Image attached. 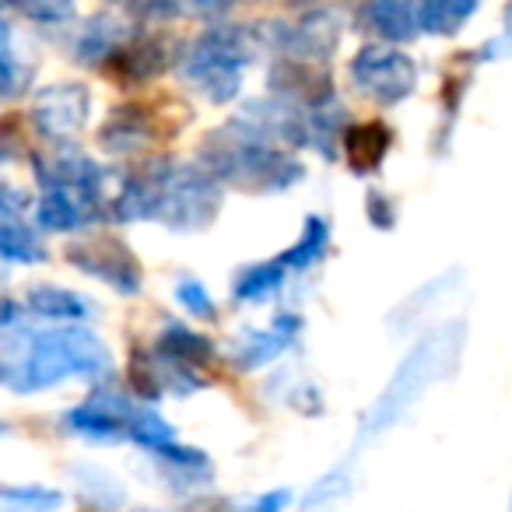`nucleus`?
<instances>
[{
    "mask_svg": "<svg viewBox=\"0 0 512 512\" xmlns=\"http://www.w3.org/2000/svg\"><path fill=\"white\" fill-rule=\"evenodd\" d=\"M18 355L11 358V379L8 390L18 397L53 390L67 379H88L102 383L113 376V355L109 348L85 330L81 323H57L46 330H25L15 344Z\"/></svg>",
    "mask_w": 512,
    "mask_h": 512,
    "instance_id": "nucleus-1",
    "label": "nucleus"
},
{
    "mask_svg": "<svg viewBox=\"0 0 512 512\" xmlns=\"http://www.w3.org/2000/svg\"><path fill=\"white\" fill-rule=\"evenodd\" d=\"M200 165L218 183L242 193H285L302 179V162L281 144L253 134L239 120H228L200 144Z\"/></svg>",
    "mask_w": 512,
    "mask_h": 512,
    "instance_id": "nucleus-2",
    "label": "nucleus"
},
{
    "mask_svg": "<svg viewBox=\"0 0 512 512\" xmlns=\"http://www.w3.org/2000/svg\"><path fill=\"white\" fill-rule=\"evenodd\" d=\"M463 351V323H442L435 327L432 334H425L407 358L397 365V372L390 376V383L383 386L379 400L369 407V414L362 418V442L376 439V435L390 432L407 411L421 400V393L428 390L432 383L446 379L449 372L456 369Z\"/></svg>",
    "mask_w": 512,
    "mask_h": 512,
    "instance_id": "nucleus-3",
    "label": "nucleus"
},
{
    "mask_svg": "<svg viewBox=\"0 0 512 512\" xmlns=\"http://www.w3.org/2000/svg\"><path fill=\"white\" fill-rule=\"evenodd\" d=\"M253 53L256 46L246 29L211 25L176 53V71L193 92H200L214 106H225L239 95L242 71L249 67Z\"/></svg>",
    "mask_w": 512,
    "mask_h": 512,
    "instance_id": "nucleus-4",
    "label": "nucleus"
},
{
    "mask_svg": "<svg viewBox=\"0 0 512 512\" xmlns=\"http://www.w3.org/2000/svg\"><path fill=\"white\" fill-rule=\"evenodd\" d=\"M221 207V183L204 165H179L169 158L158 190L155 221L172 232H200L214 221Z\"/></svg>",
    "mask_w": 512,
    "mask_h": 512,
    "instance_id": "nucleus-5",
    "label": "nucleus"
},
{
    "mask_svg": "<svg viewBox=\"0 0 512 512\" xmlns=\"http://www.w3.org/2000/svg\"><path fill=\"white\" fill-rule=\"evenodd\" d=\"M351 85L379 106H397L418 88V64L390 43H369L351 57Z\"/></svg>",
    "mask_w": 512,
    "mask_h": 512,
    "instance_id": "nucleus-6",
    "label": "nucleus"
},
{
    "mask_svg": "<svg viewBox=\"0 0 512 512\" xmlns=\"http://www.w3.org/2000/svg\"><path fill=\"white\" fill-rule=\"evenodd\" d=\"M67 264L120 295H141L144 288V271L137 264L134 249L116 235H88V239L71 242Z\"/></svg>",
    "mask_w": 512,
    "mask_h": 512,
    "instance_id": "nucleus-7",
    "label": "nucleus"
},
{
    "mask_svg": "<svg viewBox=\"0 0 512 512\" xmlns=\"http://www.w3.org/2000/svg\"><path fill=\"white\" fill-rule=\"evenodd\" d=\"M88 116H92V92L81 81H60V85L39 88L29 109L36 134L53 148L74 144V137L88 127Z\"/></svg>",
    "mask_w": 512,
    "mask_h": 512,
    "instance_id": "nucleus-8",
    "label": "nucleus"
},
{
    "mask_svg": "<svg viewBox=\"0 0 512 512\" xmlns=\"http://www.w3.org/2000/svg\"><path fill=\"white\" fill-rule=\"evenodd\" d=\"M134 411L137 404L127 393L99 386L92 397H85L64 414V425L71 435H81L88 442H120L127 439V425Z\"/></svg>",
    "mask_w": 512,
    "mask_h": 512,
    "instance_id": "nucleus-9",
    "label": "nucleus"
},
{
    "mask_svg": "<svg viewBox=\"0 0 512 512\" xmlns=\"http://www.w3.org/2000/svg\"><path fill=\"white\" fill-rule=\"evenodd\" d=\"M302 330V320L292 313L274 316V323L267 330H246L242 337L232 341V362L239 365V372H253L260 365L274 362L278 355H285L295 344V334Z\"/></svg>",
    "mask_w": 512,
    "mask_h": 512,
    "instance_id": "nucleus-10",
    "label": "nucleus"
},
{
    "mask_svg": "<svg viewBox=\"0 0 512 512\" xmlns=\"http://www.w3.org/2000/svg\"><path fill=\"white\" fill-rule=\"evenodd\" d=\"M358 25L365 36H376V43H411L421 32L418 0H365L358 11Z\"/></svg>",
    "mask_w": 512,
    "mask_h": 512,
    "instance_id": "nucleus-11",
    "label": "nucleus"
},
{
    "mask_svg": "<svg viewBox=\"0 0 512 512\" xmlns=\"http://www.w3.org/2000/svg\"><path fill=\"white\" fill-rule=\"evenodd\" d=\"M169 50L162 39L151 36H130L113 57L106 60V78L120 81V85H144V81L158 78L169 67Z\"/></svg>",
    "mask_w": 512,
    "mask_h": 512,
    "instance_id": "nucleus-12",
    "label": "nucleus"
},
{
    "mask_svg": "<svg viewBox=\"0 0 512 512\" xmlns=\"http://www.w3.org/2000/svg\"><path fill=\"white\" fill-rule=\"evenodd\" d=\"M155 141V116L148 106H116L99 127V144L109 155H137Z\"/></svg>",
    "mask_w": 512,
    "mask_h": 512,
    "instance_id": "nucleus-13",
    "label": "nucleus"
},
{
    "mask_svg": "<svg viewBox=\"0 0 512 512\" xmlns=\"http://www.w3.org/2000/svg\"><path fill=\"white\" fill-rule=\"evenodd\" d=\"M134 32L127 29L123 18H116L113 11H99L92 15L78 32H74V64H85V67H106V60L120 50Z\"/></svg>",
    "mask_w": 512,
    "mask_h": 512,
    "instance_id": "nucleus-14",
    "label": "nucleus"
},
{
    "mask_svg": "<svg viewBox=\"0 0 512 512\" xmlns=\"http://www.w3.org/2000/svg\"><path fill=\"white\" fill-rule=\"evenodd\" d=\"M22 309L36 320H50V323H85L95 316V302L85 299L81 292L64 285H53V281H36L25 292Z\"/></svg>",
    "mask_w": 512,
    "mask_h": 512,
    "instance_id": "nucleus-15",
    "label": "nucleus"
},
{
    "mask_svg": "<svg viewBox=\"0 0 512 512\" xmlns=\"http://www.w3.org/2000/svg\"><path fill=\"white\" fill-rule=\"evenodd\" d=\"M390 144H393V134L386 123H379V120L351 123L341 137V155L355 176H372V172L383 165Z\"/></svg>",
    "mask_w": 512,
    "mask_h": 512,
    "instance_id": "nucleus-16",
    "label": "nucleus"
},
{
    "mask_svg": "<svg viewBox=\"0 0 512 512\" xmlns=\"http://www.w3.org/2000/svg\"><path fill=\"white\" fill-rule=\"evenodd\" d=\"M32 78H36V60L22 50L15 25L4 15V0H0V102L25 95L32 88Z\"/></svg>",
    "mask_w": 512,
    "mask_h": 512,
    "instance_id": "nucleus-17",
    "label": "nucleus"
},
{
    "mask_svg": "<svg viewBox=\"0 0 512 512\" xmlns=\"http://www.w3.org/2000/svg\"><path fill=\"white\" fill-rule=\"evenodd\" d=\"M0 260L4 264H46L50 249L43 242V232L36 228V221H29V214H11L0 211Z\"/></svg>",
    "mask_w": 512,
    "mask_h": 512,
    "instance_id": "nucleus-18",
    "label": "nucleus"
},
{
    "mask_svg": "<svg viewBox=\"0 0 512 512\" xmlns=\"http://www.w3.org/2000/svg\"><path fill=\"white\" fill-rule=\"evenodd\" d=\"M288 274L292 271L281 264V256H274V260H260V264H249L235 274L232 295L239 302H267L285 288Z\"/></svg>",
    "mask_w": 512,
    "mask_h": 512,
    "instance_id": "nucleus-19",
    "label": "nucleus"
},
{
    "mask_svg": "<svg viewBox=\"0 0 512 512\" xmlns=\"http://www.w3.org/2000/svg\"><path fill=\"white\" fill-rule=\"evenodd\" d=\"M327 249H330V221L323 214H309L295 246H288L281 253V264L288 271H309V267H316L327 256Z\"/></svg>",
    "mask_w": 512,
    "mask_h": 512,
    "instance_id": "nucleus-20",
    "label": "nucleus"
},
{
    "mask_svg": "<svg viewBox=\"0 0 512 512\" xmlns=\"http://www.w3.org/2000/svg\"><path fill=\"white\" fill-rule=\"evenodd\" d=\"M477 0H418L421 32L428 36H456L474 18Z\"/></svg>",
    "mask_w": 512,
    "mask_h": 512,
    "instance_id": "nucleus-21",
    "label": "nucleus"
},
{
    "mask_svg": "<svg viewBox=\"0 0 512 512\" xmlns=\"http://www.w3.org/2000/svg\"><path fill=\"white\" fill-rule=\"evenodd\" d=\"M74 474H78L81 505H85L88 512H116L123 502H127V495H123V488L116 484V477L106 474V470L74 467Z\"/></svg>",
    "mask_w": 512,
    "mask_h": 512,
    "instance_id": "nucleus-22",
    "label": "nucleus"
},
{
    "mask_svg": "<svg viewBox=\"0 0 512 512\" xmlns=\"http://www.w3.org/2000/svg\"><path fill=\"white\" fill-rule=\"evenodd\" d=\"M64 491L46 484H0V512H60Z\"/></svg>",
    "mask_w": 512,
    "mask_h": 512,
    "instance_id": "nucleus-23",
    "label": "nucleus"
},
{
    "mask_svg": "<svg viewBox=\"0 0 512 512\" xmlns=\"http://www.w3.org/2000/svg\"><path fill=\"white\" fill-rule=\"evenodd\" d=\"M127 439L137 442V446L148 449V453L155 456L158 449L176 442V428H172L158 411H151V407H137L134 418H130V425H127Z\"/></svg>",
    "mask_w": 512,
    "mask_h": 512,
    "instance_id": "nucleus-24",
    "label": "nucleus"
},
{
    "mask_svg": "<svg viewBox=\"0 0 512 512\" xmlns=\"http://www.w3.org/2000/svg\"><path fill=\"white\" fill-rule=\"evenodd\" d=\"M4 4H11L25 22L39 25V29H64L78 15L74 0H4Z\"/></svg>",
    "mask_w": 512,
    "mask_h": 512,
    "instance_id": "nucleus-25",
    "label": "nucleus"
},
{
    "mask_svg": "<svg viewBox=\"0 0 512 512\" xmlns=\"http://www.w3.org/2000/svg\"><path fill=\"white\" fill-rule=\"evenodd\" d=\"M348 491H351V470H348V463H341V467L327 470V474L309 488L306 502H302V512H334Z\"/></svg>",
    "mask_w": 512,
    "mask_h": 512,
    "instance_id": "nucleus-26",
    "label": "nucleus"
},
{
    "mask_svg": "<svg viewBox=\"0 0 512 512\" xmlns=\"http://www.w3.org/2000/svg\"><path fill=\"white\" fill-rule=\"evenodd\" d=\"M176 302L186 309V313L200 316V320H214V299L200 281L193 278H179L176 281Z\"/></svg>",
    "mask_w": 512,
    "mask_h": 512,
    "instance_id": "nucleus-27",
    "label": "nucleus"
},
{
    "mask_svg": "<svg viewBox=\"0 0 512 512\" xmlns=\"http://www.w3.org/2000/svg\"><path fill=\"white\" fill-rule=\"evenodd\" d=\"M120 4L141 22H172L186 11V0H120Z\"/></svg>",
    "mask_w": 512,
    "mask_h": 512,
    "instance_id": "nucleus-28",
    "label": "nucleus"
},
{
    "mask_svg": "<svg viewBox=\"0 0 512 512\" xmlns=\"http://www.w3.org/2000/svg\"><path fill=\"white\" fill-rule=\"evenodd\" d=\"M22 158H25L22 120L15 113H8L0 120V162H22Z\"/></svg>",
    "mask_w": 512,
    "mask_h": 512,
    "instance_id": "nucleus-29",
    "label": "nucleus"
},
{
    "mask_svg": "<svg viewBox=\"0 0 512 512\" xmlns=\"http://www.w3.org/2000/svg\"><path fill=\"white\" fill-rule=\"evenodd\" d=\"M365 214H369L372 225L383 228V232H390V228L397 225V207H393V200L386 197V193H369V204H365Z\"/></svg>",
    "mask_w": 512,
    "mask_h": 512,
    "instance_id": "nucleus-30",
    "label": "nucleus"
},
{
    "mask_svg": "<svg viewBox=\"0 0 512 512\" xmlns=\"http://www.w3.org/2000/svg\"><path fill=\"white\" fill-rule=\"evenodd\" d=\"M288 505H292V491H288V488H274V491H267V495L253 498L246 512H285Z\"/></svg>",
    "mask_w": 512,
    "mask_h": 512,
    "instance_id": "nucleus-31",
    "label": "nucleus"
},
{
    "mask_svg": "<svg viewBox=\"0 0 512 512\" xmlns=\"http://www.w3.org/2000/svg\"><path fill=\"white\" fill-rule=\"evenodd\" d=\"M186 4H190V11L197 18L214 22V18H221V15H228V11H232L235 0H186Z\"/></svg>",
    "mask_w": 512,
    "mask_h": 512,
    "instance_id": "nucleus-32",
    "label": "nucleus"
},
{
    "mask_svg": "<svg viewBox=\"0 0 512 512\" xmlns=\"http://www.w3.org/2000/svg\"><path fill=\"white\" fill-rule=\"evenodd\" d=\"M22 316H25L22 302H15V299H11V295L0 292V334H4V330L15 327V323L22 320Z\"/></svg>",
    "mask_w": 512,
    "mask_h": 512,
    "instance_id": "nucleus-33",
    "label": "nucleus"
},
{
    "mask_svg": "<svg viewBox=\"0 0 512 512\" xmlns=\"http://www.w3.org/2000/svg\"><path fill=\"white\" fill-rule=\"evenodd\" d=\"M8 379H11V365L0 358V386H8Z\"/></svg>",
    "mask_w": 512,
    "mask_h": 512,
    "instance_id": "nucleus-34",
    "label": "nucleus"
},
{
    "mask_svg": "<svg viewBox=\"0 0 512 512\" xmlns=\"http://www.w3.org/2000/svg\"><path fill=\"white\" fill-rule=\"evenodd\" d=\"M509 512H512V498H509Z\"/></svg>",
    "mask_w": 512,
    "mask_h": 512,
    "instance_id": "nucleus-35",
    "label": "nucleus"
}]
</instances>
